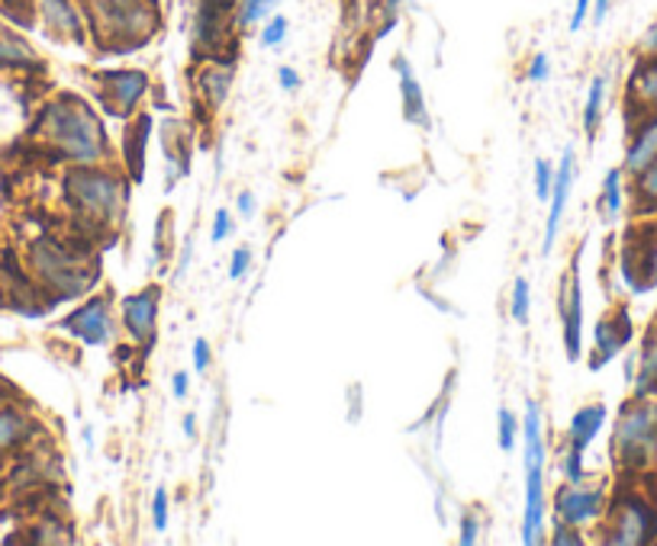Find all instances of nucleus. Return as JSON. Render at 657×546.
<instances>
[{
  "label": "nucleus",
  "instance_id": "obj_1",
  "mask_svg": "<svg viewBox=\"0 0 657 546\" xmlns=\"http://www.w3.org/2000/svg\"><path fill=\"white\" fill-rule=\"evenodd\" d=\"M43 126H46L49 142L68 162L104 164L110 158L107 135H104L97 112L78 97H59L56 104H49Z\"/></svg>",
  "mask_w": 657,
  "mask_h": 546
},
{
  "label": "nucleus",
  "instance_id": "obj_2",
  "mask_svg": "<svg viewBox=\"0 0 657 546\" xmlns=\"http://www.w3.org/2000/svg\"><path fill=\"white\" fill-rule=\"evenodd\" d=\"M64 193L71 206L97 222H117L126 213L129 200V177L117 174L114 167L101 164H78L64 177Z\"/></svg>",
  "mask_w": 657,
  "mask_h": 546
},
{
  "label": "nucleus",
  "instance_id": "obj_3",
  "mask_svg": "<svg viewBox=\"0 0 657 546\" xmlns=\"http://www.w3.org/2000/svg\"><path fill=\"white\" fill-rule=\"evenodd\" d=\"M87 3L94 26L117 52H132L145 46L159 29L155 0H87Z\"/></svg>",
  "mask_w": 657,
  "mask_h": 546
},
{
  "label": "nucleus",
  "instance_id": "obj_4",
  "mask_svg": "<svg viewBox=\"0 0 657 546\" xmlns=\"http://www.w3.org/2000/svg\"><path fill=\"white\" fill-rule=\"evenodd\" d=\"M615 463L622 470H648L657 463V402L635 399L619 412L609 443Z\"/></svg>",
  "mask_w": 657,
  "mask_h": 546
},
{
  "label": "nucleus",
  "instance_id": "obj_5",
  "mask_svg": "<svg viewBox=\"0 0 657 546\" xmlns=\"http://www.w3.org/2000/svg\"><path fill=\"white\" fill-rule=\"evenodd\" d=\"M239 0H197L193 10V52L200 58L226 55V43L236 33Z\"/></svg>",
  "mask_w": 657,
  "mask_h": 546
},
{
  "label": "nucleus",
  "instance_id": "obj_6",
  "mask_svg": "<svg viewBox=\"0 0 657 546\" xmlns=\"http://www.w3.org/2000/svg\"><path fill=\"white\" fill-rule=\"evenodd\" d=\"M657 537V511L635 495H625L612 505V518L606 527V544L642 546Z\"/></svg>",
  "mask_w": 657,
  "mask_h": 546
},
{
  "label": "nucleus",
  "instance_id": "obj_7",
  "mask_svg": "<svg viewBox=\"0 0 657 546\" xmlns=\"http://www.w3.org/2000/svg\"><path fill=\"white\" fill-rule=\"evenodd\" d=\"M558 316H561V334L567 360H580L584 354V286H580V251L574 254L567 273L558 283Z\"/></svg>",
  "mask_w": 657,
  "mask_h": 546
},
{
  "label": "nucleus",
  "instance_id": "obj_8",
  "mask_svg": "<svg viewBox=\"0 0 657 546\" xmlns=\"http://www.w3.org/2000/svg\"><path fill=\"white\" fill-rule=\"evenodd\" d=\"M33 268L61 296H81L91 286V273L71 258V251H64L49 238L33 248Z\"/></svg>",
  "mask_w": 657,
  "mask_h": 546
},
{
  "label": "nucleus",
  "instance_id": "obj_9",
  "mask_svg": "<svg viewBox=\"0 0 657 546\" xmlns=\"http://www.w3.org/2000/svg\"><path fill=\"white\" fill-rule=\"evenodd\" d=\"M97 84H101V94H104L110 112H117L122 119H129L136 112V107L149 97V91H152V78L142 68H110V71H101Z\"/></svg>",
  "mask_w": 657,
  "mask_h": 546
},
{
  "label": "nucleus",
  "instance_id": "obj_10",
  "mask_svg": "<svg viewBox=\"0 0 657 546\" xmlns=\"http://www.w3.org/2000/svg\"><path fill=\"white\" fill-rule=\"evenodd\" d=\"M606 511V491L587 483H564L554 491V518L561 524L587 527Z\"/></svg>",
  "mask_w": 657,
  "mask_h": 546
},
{
  "label": "nucleus",
  "instance_id": "obj_11",
  "mask_svg": "<svg viewBox=\"0 0 657 546\" xmlns=\"http://www.w3.org/2000/svg\"><path fill=\"white\" fill-rule=\"evenodd\" d=\"M64 331H71L74 337H81L84 344L91 347H104L114 341L117 334V322H114V312H110V302L104 296H94L87 299L81 309H74L64 322Z\"/></svg>",
  "mask_w": 657,
  "mask_h": 546
},
{
  "label": "nucleus",
  "instance_id": "obj_12",
  "mask_svg": "<svg viewBox=\"0 0 657 546\" xmlns=\"http://www.w3.org/2000/svg\"><path fill=\"white\" fill-rule=\"evenodd\" d=\"M159 306H162V286H155V283L122 299V328L136 344L155 341Z\"/></svg>",
  "mask_w": 657,
  "mask_h": 546
},
{
  "label": "nucleus",
  "instance_id": "obj_13",
  "mask_svg": "<svg viewBox=\"0 0 657 546\" xmlns=\"http://www.w3.org/2000/svg\"><path fill=\"white\" fill-rule=\"evenodd\" d=\"M571 187H574V149H564L561 164L554 167V187L548 197V222H544V238H541V254H551L558 232H561V218L571 200Z\"/></svg>",
  "mask_w": 657,
  "mask_h": 546
},
{
  "label": "nucleus",
  "instance_id": "obj_14",
  "mask_svg": "<svg viewBox=\"0 0 657 546\" xmlns=\"http://www.w3.org/2000/svg\"><path fill=\"white\" fill-rule=\"evenodd\" d=\"M632 341V319L625 309H615L612 316H606L594 331V357H590V370H602L625 344Z\"/></svg>",
  "mask_w": 657,
  "mask_h": 546
},
{
  "label": "nucleus",
  "instance_id": "obj_15",
  "mask_svg": "<svg viewBox=\"0 0 657 546\" xmlns=\"http://www.w3.org/2000/svg\"><path fill=\"white\" fill-rule=\"evenodd\" d=\"M236 78V61L220 55V58H203V68L197 71V94L207 100L210 109H220L226 104Z\"/></svg>",
  "mask_w": 657,
  "mask_h": 546
},
{
  "label": "nucleus",
  "instance_id": "obj_16",
  "mask_svg": "<svg viewBox=\"0 0 657 546\" xmlns=\"http://www.w3.org/2000/svg\"><path fill=\"white\" fill-rule=\"evenodd\" d=\"M544 463L526 466V508H523V544L544 541Z\"/></svg>",
  "mask_w": 657,
  "mask_h": 546
},
{
  "label": "nucleus",
  "instance_id": "obj_17",
  "mask_svg": "<svg viewBox=\"0 0 657 546\" xmlns=\"http://www.w3.org/2000/svg\"><path fill=\"white\" fill-rule=\"evenodd\" d=\"M149 135H152V116H149V112H139V116L122 129V164H126L129 183H142V177H145Z\"/></svg>",
  "mask_w": 657,
  "mask_h": 546
},
{
  "label": "nucleus",
  "instance_id": "obj_18",
  "mask_svg": "<svg viewBox=\"0 0 657 546\" xmlns=\"http://www.w3.org/2000/svg\"><path fill=\"white\" fill-rule=\"evenodd\" d=\"M394 71L400 74V104H403V119L410 126H419V129H432V119H429V104H425V94H422V84L413 74V64L397 55L394 58Z\"/></svg>",
  "mask_w": 657,
  "mask_h": 546
},
{
  "label": "nucleus",
  "instance_id": "obj_19",
  "mask_svg": "<svg viewBox=\"0 0 657 546\" xmlns=\"http://www.w3.org/2000/svg\"><path fill=\"white\" fill-rule=\"evenodd\" d=\"M629 104L645 116L657 112V55H645L629 78Z\"/></svg>",
  "mask_w": 657,
  "mask_h": 546
},
{
  "label": "nucleus",
  "instance_id": "obj_20",
  "mask_svg": "<svg viewBox=\"0 0 657 546\" xmlns=\"http://www.w3.org/2000/svg\"><path fill=\"white\" fill-rule=\"evenodd\" d=\"M39 10H43V23L49 26V33H56L59 39L84 43V20L71 0H39Z\"/></svg>",
  "mask_w": 657,
  "mask_h": 546
},
{
  "label": "nucleus",
  "instance_id": "obj_21",
  "mask_svg": "<svg viewBox=\"0 0 657 546\" xmlns=\"http://www.w3.org/2000/svg\"><path fill=\"white\" fill-rule=\"evenodd\" d=\"M652 162H657V112L655 116H645V122L632 135V145L625 152V167L622 170L635 177L638 170H645Z\"/></svg>",
  "mask_w": 657,
  "mask_h": 546
},
{
  "label": "nucleus",
  "instance_id": "obj_22",
  "mask_svg": "<svg viewBox=\"0 0 657 546\" xmlns=\"http://www.w3.org/2000/svg\"><path fill=\"white\" fill-rule=\"evenodd\" d=\"M606 425V405H584L574 412L571 425H567V447L587 453V447L597 440L599 428Z\"/></svg>",
  "mask_w": 657,
  "mask_h": 546
},
{
  "label": "nucleus",
  "instance_id": "obj_23",
  "mask_svg": "<svg viewBox=\"0 0 657 546\" xmlns=\"http://www.w3.org/2000/svg\"><path fill=\"white\" fill-rule=\"evenodd\" d=\"M544 435H541V408L536 399L526 402V418H523V466L544 463Z\"/></svg>",
  "mask_w": 657,
  "mask_h": 546
},
{
  "label": "nucleus",
  "instance_id": "obj_24",
  "mask_svg": "<svg viewBox=\"0 0 657 546\" xmlns=\"http://www.w3.org/2000/svg\"><path fill=\"white\" fill-rule=\"evenodd\" d=\"M622 273H625V283H629L635 293H645V289L657 286V235L648 241V245H642V251H638V264L622 268Z\"/></svg>",
  "mask_w": 657,
  "mask_h": 546
},
{
  "label": "nucleus",
  "instance_id": "obj_25",
  "mask_svg": "<svg viewBox=\"0 0 657 546\" xmlns=\"http://www.w3.org/2000/svg\"><path fill=\"white\" fill-rule=\"evenodd\" d=\"M606 91H609V74H597L590 81V91H587V104H584V129L587 135L594 139L599 129V119H602V107H606Z\"/></svg>",
  "mask_w": 657,
  "mask_h": 546
},
{
  "label": "nucleus",
  "instance_id": "obj_26",
  "mask_svg": "<svg viewBox=\"0 0 657 546\" xmlns=\"http://www.w3.org/2000/svg\"><path fill=\"white\" fill-rule=\"evenodd\" d=\"M638 395H648L657 385V331L648 334L645 347H642V357H638Z\"/></svg>",
  "mask_w": 657,
  "mask_h": 546
},
{
  "label": "nucleus",
  "instance_id": "obj_27",
  "mask_svg": "<svg viewBox=\"0 0 657 546\" xmlns=\"http://www.w3.org/2000/svg\"><path fill=\"white\" fill-rule=\"evenodd\" d=\"M635 203L642 213H657V162L635 174Z\"/></svg>",
  "mask_w": 657,
  "mask_h": 546
},
{
  "label": "nucleus",
  "instance_id": "obj_28",
  "mask_svg": "<svg viewBox=\"0 0 657 546\" xmlns=\"http://www.w3.org/2000/svg\"><path fill=\"white\" fill-rule=\"evenodd\" d=\"M602 216L615 218L622 213V167H612L602 180V197H599Z\"/></svg>",
  "mask_w": 657,
  "mask_h": 546
},
{
  "label": "nucleus",
  "instance_id": "obj_29",
  "mask_svg": "<svg viewBox=\"0 0 657 546\" xmlns=\"http://www.w3.org/2000/svg\"><path fill=\"white\" fill-rule=\"evenodd\" d=\"M529 309H532V283L526 276L513 280V293H509V316L519 325H529Z\"/></svg>",
  "mask_w": 657,
  "mask_h": 546
},
{
  "label": "nucleus",
  "instance_id": "obj_30",
  "mask_svg": "<svg viewBox=\"0 0 657 546\" xmlns=\"http://www.w3.org/2000/svg\"><path fill=\"white\" fill-rule=\"evenodd\" d=\"M519 435H523V422L503 405V408L496 412V443H500V450H503V453H513L516 443H519Z\"/></svg>",
  "mask_w": 657,
  "mask_h": 546
},
{
  "label": "nucleus",
  "instance_id": "obj_31",
  "mask_svg": "<svg viewBox=\"0 0 657 546\" xmlns=\"http://www.w3.org/2000/svg\"><path fill=\"white\" fill-rule=\"evenodd\" d=\"M281 0H239L236 3V29H248L251 23H261L265 16H271V10Z\"/></svg>",
  "mask_w": 657,
  "mask_h": 546
},
{
  "label": "nucleus",
  "instance_id": "obj_32",
  "mask_svg": "<svg viewBox=\"0 0 657 546\" xmlns=\"http://www.w3.org/2000/svg\"><path fill=\"white\" fill-rule=\"evenodd\" d=\"M26 431H30V425H26L23 415H16V412H0V450L16 447V443L26 437Z\"/></svg>",
  "mask_w": 657,
  "mask_h": 546
},
{
  "label": "nucleus",
  "instance_id": "obj_33",
  "mask_svg": "<svg viewBox=\"0 0 657 546\" xmlns=\"http://www.w3.org/2000/svg\"><path fill=\"white\" fill-rule=\"evenodd\" d=\"M288 33H291V23H288V16H268V23L261 26V36H258V43H261V49H281L284 46V39H288Z\"/></svg>",
  "mask_w": 657,
  "mask_h": 546
},
{
  "label": "nucleus",
  "instance_id": "obj_34",
  "mask_svg": "<svg viewBox=\"0 0 657 546\" xmlns=\"http://www.w3.org/2000/svg\"><path fill=\"white\" fill-rule=\"evenodd\" d=\"M0 64L26 68V64H36V55L30 52V46L20 43V39H0Z\"/></svg>",
  "mask_w": 657,
  "mask_h": 546
},
{
  "label": "nucleus",
  "instance_id": "obj_35",
  "mask_svg": "<svg viewBox=\"0 0 657 546\" xmlns=\"http://www.w3.org/2000/svg\"><path fill=\"white\" fill-rule=\"evenodd\" d=\"M168 518H172V495L165 486H159L155 495H152V527L162 534L168 531Z\"/></svg>",
  "mask_w": 657,
  "mask_h": 546
},
{
  "label": "nucleus",
  "instance_id": "obj_36",
  "mask_svg": "<svg viewBox=\"0 0 657 546\" xmlns=\"http://www.w3.org/2000/svg\"><path fill=\"white\" fill-rule=\"evenodd\" d=\"M561 476L564 483H587V470H584V453L580 450H564L561 456Z\"/></svg>",
  "mask_w": 657,
  "mask_h": 546
},
{
  "label": "nucleus",
  "instance_id": "obj_37",
  "mask_svg": "<svg viewBox=\"0 0 657 546\" xmlns=\"http://www.w3.org/2000/svg\"><path fill=\"white\" fill-rule=\"evenodd\" d=\"M551 187H554V164L548 158H538L536 162V200L548 203L551 197Z\"/></svg>",
  "mask_w": 657,
  "mask_h": 546
},
{
  "label": "nucleus",
  "instance_id": "obj_38",
  "mask_svg": "<svg viewBox=\"0 0 657 546\" xmlns=\"http://www.w3.org/2000/svg\"><path fill=\"white\" fill-rule=\"evenodd\" d=\"M233 232H236L233 213H230V210H216V216H213V228H210V241L220 245V241H226Z\"/></svg>",
  "mask_w": 657,
  "mask_h": 546
},
{
  "label": "nucleus",
  "instance_id": "obj_39",
  "mask_svg": "<svg viewBox=\"0 0 657 546\" xmlns=\"http://www.w3.org/2000/svg\"><path fill=\"white\" fill-rule=\"evenodd\" d=\"M551 544L584 546V534H580V527H574V524H561V521H558V527H554V534H551Z\"/></svg>",
  "mask_w": 657,
  "mask_h": 546
},
{
  "label": "nucleus",
  "instance_id": "obj_40",
  "mask_svg": "<svg viewBox=\"0 0 657 546\" xmlns=\"http://www.w3.org/2000/svg\"><path fill=\"white\" fill-rule=\"evenodd\" d=\"M526 78L532 81V84H544L548 78H551V58L544 52L532 55V61H529V71H526Z\"/></svg>",
  "mask_w": 657,
  "mask_h": 546
},
{
  "label": "nucleus",
  "instance_id": "obj_41",
  "mask_svg": "<svg viewBox=\"0 0 657 546\" xmlns=\"http://www.w3.org/2000/svg\"><path fill=\"white\" fill-rule=\"evenodd\" d=\"M480 541V518L478 514H461V534H458V544L474 546Z\"/></svg>",
  "mask_w": 657,
  "mask_h": 546
},
{
  "label": "nucleus",
  "instance_id": "obj_42",
  "mask_svg": "<svg viewBox=\"0 0 657 546\" xmlns=\"http://www.w3.org/2000/svg\"><path fill=\"white\" fill-rule=\"evenodd\" d=\"M251 248H236L233 258H230V280H242L245 273L251 271Z\"/></svg>",
  "mask_w": 657,
  "mask_h": 546
},
{
  "label": "nucleus",
  "instance_id": "obj_43",
  "mask_svg": "<svg viewBox=\"0 0 657 546\" xmlns=\"http://www.w3.org/2000/svg\"><path fill=\"white\" fill-rule=\"evenodd\" d=\"M210 360H213L210 341H207V337H197V341H193V370L203 377V373L210 370Z\"/></svg>",
  "mask_w": 657,
  "mask_h": 546
},
{
  "label": "nucleus",
  "instance_id": "obj_44",
  "mask_svg": "<svg viewBox=\"0 0 657 546\" xmlns=\"http://www.w3.org/2000/svg\"><path fill=\"white\" fill-rule=\"evenodd\" d=\"M278 84H281V91H288V94H294L303 87V78H300L297 71L291 68V64H281L278 68Z\"/></svg>",
  "mask_w": 657,
  "mask_h": 546
},
{
  "label": "nucleus",
  "instance_id": "obj_45",
  "mask_svg": "<svg viewBox=\"0 0 657 546\" xmlns=\"http://www.w3.org/2000/svg\"><path fill=\"white\" fill-rule=\"evenodd\" d=\"M590 10H594V0H577V3H574V13H571V33H580V29H584Z\"/></svg>",
  "mask_w": 657,
  "mask_h": 546
},
{
  "label": "nucleus",
  "instance_id": "obj_46",
  "mask_svg": "<svg viewBox=\"0 0 657 546\" xmlns=\"http://www.w3.org/2000/svg\"><path fill=\"white\" fill-rule=\"evenodd\" d=\"M400 10H403V0H380L384 20H400Z\"/></svg>",
  "mask_w": 657,
  "mask_h": 546
},
{
  "label": "nucleus",
  "instance_id": "obj_47",
  "mask_svg": "<svg viewBox=\"0 0 657 546\" xmlns=\"http://www.w3.org/2000/svg\"><path fill=\"white\" fill-rule=\"evenodd\" d=\"M236 203H239V216L242 218H251V216H255V197H251L248 190L236 197Z\"/></svg>",
  "mask_w": 657,
  "mask_h": 546
},
{
  "label": "nucleus",
  "instance_id": "obj_48",
  "mask_svg": "<svg viewBox=\"0 0 657 546\" xmlns=\"http://www.w3.org/2000/svg\"><path fill=\"white\" fill-rule=\"evenodd\" d=\"M172 392H175V399H187V392H190V377H187V373H175Z\"/></svg>",
  "mask_w": 657,
  "mask_h": 546
},
{
  "label": "nucleus",
  "instance_id": "obj_49",
  "mask_svg": "<svg viewBox=\"0 0 657 546\" xmlns=\"http://www.w3.org/2000/svg\"><path fill=\"white\" fill-rule=\"evenodd\" d=\"M645 55H657V20L652 23V29L645 33V43H642Z\"/></svg>",
  "mask_w": 657,
  "mask_h": 546
},
{
  "label": "nucleus",
  "instance_id": "obj_50",
  "mask_svg": "<svg viewBox=\"0 0 657 546\" xmlns=\"http://www.w3.org/2000/svg\"><path fill=\"white\" fill-rule=\"evenodd\" d=\"M609 7H612V0H594V23H597V26L606 20Z\"/></svg>",
  "mask_w": 657,
  "mask_h": 546
},
{
  "label": "nucleus",
  "instance_id": "obj_51",
  "mask_svg": "<svg viewBox=\"0 0 657 546\" xmlns=\"http://www.w3.org/2000/svg\"><path fill=\"white\" fill-rule=\"evenodd\" d=\"M180 425H184V435H187V437H197V415H190V412H187Z\"/></svg>",
  "mask_w": 657,
  "mask_h": 546
}]
</instances>
